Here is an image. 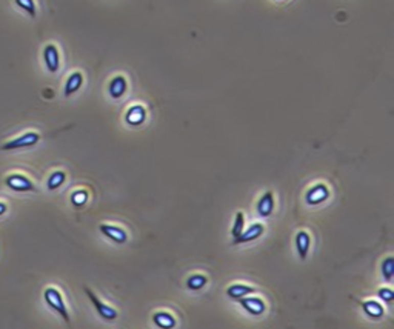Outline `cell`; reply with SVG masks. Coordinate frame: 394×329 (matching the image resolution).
Here are the masks:
<instances>
[{"instance_id":"6da1fadb","label":"cell","mask_w":394,"mask_h":329,"mask_svg":"<svg viewBox=\"0 0 394 329\" xmlns=\"http://www.w3.org/2000/svg\"><path fill=\"white\" fill-rule=\"evenodd\" d=\"M43 298H45L47 304H48L53 311H56L67 323H70V314H68L67 304H65L63 297H62V294H60L59 289H56V288H47L45 292H43Z\"/></svg>"},{"instance_id":"7a4b0ae2","label":"cell","mask_w":394,"mask_h":329,"mask_svg":"<svg viewBox=\"0 0 394 329\" xmlns=\"http://www.w3.org/2000/svg\"><path fill=\"white\" fill-rule=\"evenodd\" d=\"M83 291H85V294L90 297V300H91V303H93V306L96 308V311L99 312V315L103 318V320H108V321H111V320H116L117 318V311L114 309V308H111V306H108V304H105L90 288H83Z\"/></svg>"},{"instance_id":"3957f363","label":"cell","mask_w":394,"mask_h":329,"mask_svg":"<svg viewBox=\"0 0 394 329\" xmlns=\"http://www.w3.org/2000/svg\"><path fill=\"white\" fill-rule=\"evenodd\" d=\"M39 140H40V136L37 133H27V134L2 145V149L13 151V149H20V148H30V146H34L36 143H39Z\"/></svg>"},{"instance_id":"277c9868","label":"cell","mask_w":394,"mask_h":329,"mask_svg":"<svg viewBox=\"0 0 394 329\" xmlns=\"http://www.w3.org/2000/svg\"><path fill=\"white\" fill-rule=\"evenodd\" d=\"M5 183H7V186L10 189L17 191V192H31V191L36 189L34 183L28 177H25L22 174H11V176H8Z\"/></svg>"},{"instance_id":"5b68a950","label":"cell","mask_w":394,"mask_h":329,"mask_svg":"<svg viewBox=\"0 0 394 329\" xmlns=\"http://www.w3.org/2000/svg\"><path fill=\"white\" fill-rule=\"evenodd\" d=\"M239 301H240V306H242L247 312H250L251 315H262V314L267 311V304H265L264 300L259 298V297H250V295H247V297L240 298Z\"/></svg>"},{"instance_id":"8992f818","label":"cell","mask_w":394,"mask_h":329,"mask_svg":"<svg viewBox=\"0 0 394 329\" xmlns=\"http://www.w3.org/2000/svg\"><path fill=\"white\" fill-rule=\"evenodd\" d=\"M43 60L47 65V70L51 74H56L59 71L60 67V59H59V51L56 48V45H47L43 50Z\"/></svg>"},{"instance_id":"52a82bcc","label":"cell","mask_w":394,"mask_h":329,"mask_svg":"<svg viewBox=\"0 0 394 329\" xmlns=\"http://www.w3.org/2000/svg\"><path fill=\"white\" fill-rule=\"evenodd\" d=\"M330 197V189L326 188V185L323 183H319V185H314L308 192H307V203L308 205H319V203H323L326 199Z\"/></svg>"},{"instance_id":"ba28073f","label":"cell","mask_w":394,"mask_h":329,"mask_svg":"<svg viewBox=\"0 0 394 329\" xmlns=\"http://www.w3.org/2000/svg\"><path fill=\"white\" fill-rule=\"evenodd\" d=\"M100 232L105 237H108L110 240H113L119 245H122L128 240V235H126L125 229H122L119 226H114V225H100Z\"/></svg>"},{"instance_id":"9c48e42d","label":"cell","mask_w":394,"mask_h":329,"mask_svg":"<svg viewBox=\"0 0 394 329\" xmlns=\"http://www.w3.org/2000/svg\"><path fill=\"white\" fill-rule=\"evenodd\" d=\"M262 234H264V225H260V223H254V225H251L247 231L244 229V232H242L237 238H234V240H233V243H234V245L248 243V242H253V240L259 238Z\"/></svg>"},{"instance_id":"30bf717a","label":"cell","mask_w":394,"mask_h":329,"mask_svg":"<svg viewBox=\"0 0 394 329\" xmlns=\"http://www.w3.org/2000/svg\"><path fill=\"white\" fill-rule=\"evenodd\" d=\"M310 246H311V238H310V234L305 232V231H299L296 234V249H297V254L302 260H305L308 257V252H310Z\"/></svg>"},{"instance_id":"8fae6325","label":"cell","mask_w":394,"mask_h":329,"mask_svg":"<svg viewBox=\"0 0 394 329\" xmlns=\"http://www.w3.org/2000/svg\"><path fill=\"white\" fill-rule=\"evenodd\" d=\"M125 119H126V122H128L129 125L139 126V125H142V123L145 122V119H146V111H145V108H143L142 105H134V106H131V108L128 109Z\"/></svg>"},{"instance_id":"7c38bea8","label":"cell","mask_w":394,"mask_h":329,"mask_svg":"<svg viewBox=\"0 0 394 329\" xmlns=\"http://www.w3.org/2000/svg\"><path fill=\"white\" fill-rule=\"evenodd\" d=\"M273 209H274V195L271 191H267L257 203V214L260 217H268L271 215Z\"/></svg>"},{"instance_id":"4fadbf2b","label":"cell","mask_w":394,"mask_h":329,"mask_svg":"<svg viewBox=\"0 0 394 329\" xmlns=\"http://www.w3.org/2000/svg\"><path fill=\"white\" fill-rule=\"evenodd\" d=\"M253 292H256V289L253 286H248V284H244V283H234L227 289V295L233 300H240V298H244V297H247Z\"/></svg>"},{"instance_id":"5bb4252c","label":"cell","mask_w":394,"mask_h":329,"mask_svg":"<svg viewBox=\"0 0 394 329\" xmlns=\"http://www.w3.org/2000/svg\"><path fill=\"white\" fill-rule=\"evenodd\" d=\"M362 309H363V312L369 318H376V320L382 318L383 314H385L383 306L379 301H376V300H365V301H362Z\"/></svg>"},{"instance_id":"9a60e30c","label":"cell","mask_w":394,"mask_h":329,"mask_svg":"<svg viewBox=\"0 0 394 329\" xmlns=\"http://www.w3.org/2000/svg\"><path fill=\"white\" fill-rule=\"evenodd\" d=\"M152 323L160 329H174L176 327V318L169 312H156L152 315Z\"/></svg>"},{"instance_id":"2e32d148","label":"cell","mask_w":394,"mask_h":329,"mask_svg":"<svg viewBox=\"0 0 394 329\" xmlns=\"http://www.w3.org/2000/svg\"><path fill=\"white\" fill-rule=\"evenodd\" d=\"M82 83H83V76L80 73H73L65 83V97H70L74 93H77L80 90Z\"/></svg>"},{"instance_id":"e0dca14e","label":"cell","mask_w":394,"mask_h":329,"mask_svg":"<svg viewBox=\"0 0 394 329\" xmlns=\"http://www.w3.org/2000/svg\"><path fill=\"white\" fill-rule=\"evenodd\" d=\"M126 91V80L122 76H117L110 83V94L113 99H120Z\"/></svg>"},{"instance_id":"ac0fdd59","label":"cell","mask_w":394,"mask_h":329,"mask_svg":"<svg viewBox=\"0 0 394 329\" xmlns=\"http://www.w3.org/2000/svg\"><path fill=\"white\" fill-rule=\"evenodd\" d=\"M208 283V278L202 274H194L191 277H188L186 280V288L191 289V291H201L207 286Z\"/></svg>"},{"instance_id":"d6986e66","label":"cell","mask_w":394,"mask_h":329,"mask_svg":"<svg viewBox=\"0 0 394 329\" xmlns=\"http://www.w3.org/2000/svg\"><path fill=\"white\" fill-rule=\"evenodd\" d=\"M65 180H67V174L63 171H56L50 176V179L47 182V186H48L50 191H56L65 183Z\"/></svg>"},{"instance_id":"ffe728a7","label":"cell","mask_w":394,"mask_h":329,"mask_svg":"<svg viewBox=\"0 0 394 329\" xmlns=\"http://www.w3.org/2000/svg\"><path fill=\"white\" fill-rule=\"evenodd\" d=\"M394 274V258L392 257H386L382 261V275L386 281H391Z\"/></svg>"},{"instance_id":"44dd1931","label":"cell","mask_w":394,"mask_h":329,"mask_svg":"<svg viewBox=\"0 0 394 329\" xmlns=\"http://www.w3.org/2000/svg\"><path fill=\"white\" fill-rule=\"evenodd\" d=\"M244 226H245V217H244L242 212H237V214H236L234 225H233V229H231L233 238H237V237L244 232Z\"/></svg>"},{"instance_id":"7402d4cb","label":"cell","mask_w":394,"mask_h":329,"mask_svg":"<svg viewBox=\"0 0 394 329\" xmlns=\"http://www.w3.org/2000/svg\"><path fill=\"white\" fill-rule=\"evenodd\" d=\"M16 4H17L24 11H27L33 19L36 17L37 11H36V4H34V0H16Z\"/></svg>"},{"instance_id":"603a6c76","label":"cell","mask_w":394,"mask_h":329,"mask_svg":"<svg viewBox=\"0 0 394 329\" xmlns=\"http://www.w3.org/2000/svg\"><path fill=\"white\" fill-rule=\"evenodd\" d=\"M86 200H88V192L86 191H76L71 195V203L74 206H82V205L86 203Z\"/></svg>"},{"instance_id":"cb8c5ba5","label":"cell","mask_w":394,"mask_h":329,"mask_svg":"<svg viewBox=\"0 0 394 329\" xmlns=\"http://www.w3.org/2000/svg\"><path fill=\"white\" fill-rule=\"evenodd\" d=\"M377 295H379V298H380L382 301H385V303H391L392 298H394V292H392V289H389V288H380L379 292H377Z\"/></svg>"},{"instance_id":"d4e9b609","label":"cell","mask_w":394,"mask_h":329,"mask_svg":"<svg viewBox=\"0 0 394 329\" xmlns=\"http://www.w3.org/2000/svg\"><path fill=\"white\" fill-rule=\"evenodd\" d=\"M7 209H8L7 203H4V202H0V215H4V214L7 212Z\"/></svg>"}]
</instances>
